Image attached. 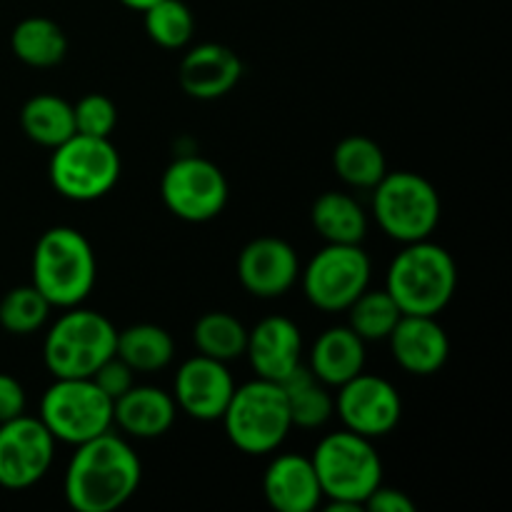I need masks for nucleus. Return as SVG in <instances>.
<instances>
[{
    "label": "nucleus",
    "mask_w": 512,
    "mask_h": 512,
    "mask_svg": "<svg viewBox=\"0 0 512 512\" xmlns=\"http://www.w3.org/2000/svg\"><path fill=\"white\" fill-rule=\"evenodd\" d=\"M143 465L120 435L108 433L75 445L63 478V495L78 512H113L140 488Z\"/></svg>",
    "instance_id": "obj_1"
},
{
    "label": "nucleus",
    "mask_w": 512,
    "mask_h": 512,
    "mask_svg": "<svg viewBox=\"0 0 512 512\" xmlns=\"http://www.w3.org/2000/svg\"><path fill=\"white\" fill-rule=\"evenodd\" d=\"M385 290L403 315H438L458 290V265L443 245L428 238L405 243L390 263Z\"/></svg>",
    "instance_id": "obj_2"
},
{
    "label": "nucleus",
    "mask_w": 512,
    "mask_h": 512,
    "mask_svg": "<svg viewBox=\"0 0 512 512\" xmlns=\"http://www.w3.org/2000/svg\"><path fill=\"white\" fill-rule=\"evenodd\" d=\"M98 263L93 245L80 230L55 225L33 250V285L53 308H75L95 288Z\"/></svg>",
    "instance_id": "obj_3"
},
{
    "label": "nucleus",
    "mask_w": 512,
    "mask_h": 512,
    "mask_svg": "<svg viewBox=\"0 0 512 512\" xmlns=\"http://www.w3.org/2000/svg\"><path fill=\"white\" fill-rule=\"evenodd\" d=\"M310 463L318 475L323 498L355 505L360 510L365 498L383 483V460L373 440L353 430L325 435Z\"/></svg>",
    "instance_id": "obj_4"
},
{
    "label": "nucleus",
    "mask_w": 512,
    "mask_h": 512,
    "mask_svg": "<svg viewBox=\"0 0 512 512\" xmlns=\"http://www.w3.org/2000/svg\"><path fill=\"white\" fill-rule=\"evenodd\" d=\"M220 423L230 443L245 455L275 453L293 430L283 388L263 378L233 390Z\"/></svg>",
    "instance_id": "obj_5"
},
{
    "label": "nucleus",
    "mask_w": 512,
    "mask_h": 512,
    "mask_svg": "<svg viewBox=\"0 0 512 512\" xmlns=\"http://www.w3.org/2000/svg\"><path fill=\"white\" fill-rule=\"evenodd\" d=\"M48 330L43 363L53 378H90L110 355H115L118 330L98 310L65 308Z\"/></svg>",
    "instance_id": "obj_6"
},
{
    "label": "nucleus",
    "mask_w": 512,
    "mask_h": 512,
    "mask_svg": "<svg viewBox=\"0 0 512 512\" xmlns=\"http://www.w3.org/2000/svg\"><path fill=\"white\" fill-rule=\"evenodd\" d=\"M440 195L428 178L410 170H393L373 188V215L378 228L398 243L430 238L440 223Z\"/></svg>",
    "instance_id": "obj_7"
},
{
    "label": "nucleus",
    "mask_w": 512,
    "mask_h": 512,
    "mask_svg": "<svg viewBox=\"0 0 512 512\" xmlns=\"http://www.w3.org/2000/svg\"><path fill=\"white\" fill-rule=\"evenodd\" d=\"M40 423L60 443H88L113 428V400L93 378H55L40 398Z\"/></svg>",
    "instance_id": "obj_8"
},
{
    "label": "nucleus",
    "mask_w": 512,
    "mask_h": 512,
    "mask_svg": "<svg viewBox=\"0 0 512 512\" xmlns=\"http://www.w3.org/2000/svg\"><path fill=\"white\" fill-rule=\"evenodd\" d=\"M120 178V155L110 138L75 133L50 158V183L63 198L90 203L115 188Z\"/></svg>",
    "instance_id": "obj_9"
},
{
    "label": "nucleus",
    "mask_w": 512,
    "mask_h": 512,
    "mask_svg": "<svg viewBox=\"0 0 512 512\" xmlns=\"http://www.w3.org/2000/svg\"><path fill=\"white\" fill-rule=\"evenodd\" d=\"M370 273V258L360 245L328 243L300 270L298 280L310 305L323 313H343L370 288Z\"/></svg>",
    "instance_id": "obj_10"
},
{
    "label": "nucleus",
    "mask_w": 512,
    "mask_h": 512,
    "mask_svg": "<svg viewBox=\"0 0 512 512\" xmlns=\"http://www.w3.org/2000/svg\"><path fill=\"white\" fill-rule=\"evenodd\" d=\"M228 180L223 170L200 155H183L165 168L160 198L175 218L185 223H208L228 205Z\"/></svg>",
    "instance_id": "obj_11"
},
{
    "label": "nucleus",
    "mask_w": 512,
    "mask_h": 512,
    "mask_svg": "<svg viewBox=\"0 0 512 512\" xmlns=\"http://www.w3.org/2000/svg\"><path fill=\"white\" fill-rule=\"evenodd\" d=\"M55 438L40 418L18 415L0 423V488L25 490L48 475Z\"/></svg>",
    "instance_id": "obj_12"
},
{
    "label": "nucleus",
    "mask_w": 512,
    "mask_h": 512,
    "mask_svg": "<svg viewBox=\"0 0 512 512\" xmlns=\"http://www.w3.org/2000/svg\"><path fill=\"white\" fill-rule=\"evenodd\" d=\"M335 413L343 420L345 430L375 440L398 428L403 418V400L395 385L385 378L358 373L338 388Z\"/></svg>",
    "instance_id": "obj_13"
},
{
    "label": "nucleus",
    "mask_w": 512,
    "mask_h": 512,
    "mask_svg": "<svg viewBox=\"0 0 512 512\" xmlns=\"http://www.w3.org/2000/svg\"><path fill=\"white\" fill-rule=\"evenodd\" d=\"M235 380L230 375L228 363L193 355L185 360L175 373L173 400L178 410L200 423H213L223 418L230 398H233Z\"/></svg>",
    "instance_id": "obj_14"
},
{
    "label": "nucleus",
    "mask_w": 512,
    "mask_h": 512,
    "mask_svg": "<svg viewBox=\"0 0 512 512\" xmlns=\"http://www.w3.org/2000/svg\"><path fill=\"white\" fill-rule=\"evenodd\" d=\"M300 278L298 253L283 238H255L240 250L238 280L250 295L263 300L280 298Z\"/></svg>",
    "instance_id": "obj_15"
},
{
    "label": "nucleus",
    "mask_w": 512,
    "mask_h": 512,
    "mask_svg": "<svg viewBox=\"0 0 512 512\" xmlns=\"http://www.w3.org/2000/svg\"><path fill=\"white\" fill-rule=\"evenodd\" d=\"M395 363L410 375H435L450 355V340L435 315H400L388 335Z\"/></svg>",
    "instance_id": "obj_16"
},
{
    "label": "nucleus",
    "mask_w": 512,
    "mask_h": 512,
    "mask_svg": "<svg viewBox=\"0 0 512 512\" xmlns=\"http://www.w3.org/2000/svg\"><path fill=\"white\" fill-rule=\"evenodd\" d=\"M245 355L258 378L280 383L303 363V335L290 318L270 315L248 330Z\"/></svg>",
    "instance_id": "obj_17"
},
{
    "label": "nucleus",
    "mask_w": 512,
    "mask_h": 512,
    "mask_svg": "<svg viewBox=\"0 0 512 512\" xmlns=\"http://www.w3.org/2000/svg\"><path fill=\"white\" fill-rule=\"evenodd\" d=\"M243 78V60L223 43H200L183 55L178 68L180 88L195 100H218Z\"/></svg>",
    "instance_id": "obj_18"
},
{
    "label": "nucleus",
    "mask_w": 512,
    "mask_h": 512,
    "mask_svg": "<svg viewBox=\"0 0 512 512\" xmlns=\"http://www.w3.org/2000/svg\"><path fill=\"white\" fill-rule=\"evenodd\" d=\"M263 495L278 512H313L323 500L313 463L298 453L273 458L263 475Z\"/></svg>",
    "instance_id": "obj_19"
},
{
    "label": "nucleus",
    "mask_w": 512,
    "mask_h": 512,
    "mask_svg": "<svg viewBox=\"0 0 512 512\" xmlns=\"http://www.w3.org/2000/svg\"><path fill=\"white\" fill-rule=\"evenodd\" d=\"M178 415L173 395L153 385H133L113 403V423L125 435L153 440L168 433Z\"/></svg>",
    "instance_id": "obj_20"
},
{
    "label": "nucleus",
    "mask_w": 512,
    "mask_h": 512,
    "mask_svg": "<svg viewBox=\"0 0 512 512\" xmlns=\"http://www.w3.org/2000/svg\"><path fill=\"white\" fill-rule=\"evenodd\" d=\"M308 368L328 388H340L350 378L363 373L365 340H360L348 325L323 330L310 350Z\"/></svg>",
    "instance_id": "obj_21"
},
{
    "label": "nucleus",
    "mask_w": 512,
    "mask_h": 512,
    "mask_svg": "<svg viewBox=\"0 0 512 512\" xmlns=\"http://www.w3.org/2000/svg\"><path fill=\"white\" fill-rule=\"evenodd\" d=\"M310 223L325 243L360 245L368 233V215L360 208L358 200L348 193H335V190L315 198L310 208Z\"/></svg>",
    "instance_id": "obj_22"
},
{
    "label": "nucleus",
    "mask_w": 512,
    "mask_h": 512,
    "mask_svg": "<svg viewBox=\"0 0 512 512\" xmlns=\"http://www.w3.org/2000/svg\"><path fill=\"white\" fill-rule=\"evenodd\" d=\"M285 400H288L290 423L293 428L315 430L323 428L335 413V398L330 395V388L313 375L308 365L300 363L288 378L280 380Z\"/></svg>",
    "instance_id": "obj_23"
},
{
    "label": "nucleus",
    "mask_w": 512,
    "mask_h": 512,
    "mask_svg": "<svg viewBox=\"0 0 512 512\" xmlns=\"http://www.w3.org/2000/svg\"><path fill=\"white\" fill-rule=\"evenodd\" d=\"M10 48L15 58L30 68H53L68 53V38L55 20L33 15L15 25Z\"/></svg>",
    "instance_id": "obj_24"
},
{
    "label": "nucleus",
    "mask_w": 512,
    "mask_h": 512,
    "mask_svg": "<svg viewBox=\"0 0 512 512\" xmlns=\"http://www.w3.org/2000/svg\"><path fill=\"white\" fill-rule=\"evenodd\" d=\"M23 133L43 148H58L75 135L73 105L53 93L33 95L20 110Z\"/></svg>",
    "instance_id": "obj_25"
},
{
    "label": "nucleus",
    "mask_w": 512,
    "mask_h": 512,
    "mask_svg": "<svg viewBox=\"0 0 512 512\" xmlns=\"http://www.w3.org/2000/svg\"><path fill=\"white\" fill-rule=\"evenodd\" d=\"M115 355L128 363L135 373H158L168 368L175 355V343L170 333L160 325L138 323L118 330Z\"/></svg>",
    "instance_id": "obj_26"
},
{
    "label": "nucleus",
    "mask_w": 512,
    "mask_h": 512,
    "mask_svg": "<svg viewBox=\"0 0 512 512\" xmlns=\"http://www.w3.org/2000/svg\"><path fill=\"white\" fill-rule=\"evenodd\" d=\"M333 168L350 188H375L388 173L383 148L365 135H348L335 145Z\"/></svg>",
    "instance_id": "obj_27"
},
{
    "label": "nucleus",
    "mask_w": 512,
    "mask_h": 512,
    "mask_svg": "<svg viewBox=\"0 0 512 512\" xmlns=\"http://www.w3.org/2000/svg\"><path fill=\"white\" fill-rule=\"evenodd\" d=\"M193 343L205 358L230 363V360H238L245 355L248 328L230 313L213 310V313H205L198 318L193 328Z\"/></svg>",
    "instance_id": "obj_28"
},
{
    "label": "nucleus",
    "mask_w": 512,
    "mask_h": 512,
    "mask_svg": "<svg viewBox=\"0 0 512 512\" xmlns=\"http://www.w3.org/2000/svg\"><path fill=\"white\" fill-rule=\"evenodd\" d=\"M348 328L365 343H378L388 340L393 328L400 320V308L390 298L388 290H370L365 288L353 303L348 305Z\"/></svg>",
    "instance_id": "obj_29"
},
{
    "label": "nucleus",
    "mask_w": 512,
    "mask_h": 512,
    "mask_svg": "<svg viewBox=\"0 0 512 512\" xmlns=\"http://www.w3.org/2000/svg\"><path fill=\"white\" fill-rule=\"evenodd\" d=\"M143 25L148 38L165 50H180L193 40V10L183 0H158L143 10Z\"/></svg>",
    "instance_id": "obj_30"
},
{
    "label": "nucleus",
    "mask_w": 512,
    "mask_h": 512,
    "mask_svg": "<svg viewBox=\"0 0 512 512\" xmlns=\"http://www.w3.org/2000/svg\"><path fill=\"white\" fill-rule=\"evenodd\" d=\"M50 308L53 305L33 283L18 285L0 300V328L10 335H30L48 323Z\"/></svg>",
    "instance_id": "obj_31"
},
{
    "label": "nucleus",
    "mask_w": 512,
    "mask_h": 512,
    "mask_svg": "<svg viewBox=\"0 0 512 512\" xmlns=\"http://www.w3.org/2000/svg\"><path fill=\"white\" fill-rule=\"evenodd\" d=\"M75 133L90 135V138H110L118 125V108L113 100L103 93H88L73 105Z\"/></svg>",
    "instance_id": "obj_32"
},
{
    "label": "nucleus",
    "mask_w": 512,
    "mask_h": 512,
    "mask_svg": "<svg viewBox=\"0 0 512 512\" xmlns=\"http://www.w3.org/2000/svg\"><path fill=\"white\" fill-rule=\"evenodd\" d=\"M133 375H135V370L130 368L128 363H123L118 355H110V358L105 360V363L100 365V368L95 370L90 378H93V383L98 385V388L103 390V393L115 403L120 395L128 393V390L135 385Z\"/></svg>",
    "instance_id": "obj_33"
},
{
    "label": "nucleus",
    "mask_w": 512,
    "mask_h": 512,
    "mask_svg": "<svg viewBox=\"0 0 512 512\" xmlns=\"http://www.w3.org/2000/svg\"><path fill=\"white\" fill-rule=\"evenodd\" d=\"M363 508L370 512H415L418 510L415 508L413 498H408L403 490L383 488V483H380L378 488H375L373 493L365 498Z\"/></svg>",
    "instance_id": "obj_34"
},
{
    "label": "nucleus",
    "mask_w": 512,
    "mask_h": 512,
    "mask_svg": "<svg viewBox=\"0 0 512 512\" xmlns=\"http://www.w3.org/2000/svg\"><path fill=\"white\" fill-rule=\"evenodd\" d=\"M25 413V390L13 375L0 373V423Z\"/></svg>",
    "instance_id": "obj_35"
},
{
    "label": "nucleus",
    "mask_w": 512,
    "mask_h": 512,
    "mask_svg": "<svg viewBox=\"0 0 512 512\" xmlns=\"http://www.w3.org/2000/svg\"><path fill=\"white\" fill-rule=\"evenodd\" d=\"M120 3L125 5V8L130 10H138V13H143L145 8H150L153 3H158V0H120Z\"/></svg>",
    "instance_id": "obj_36"
}]
</instances>
